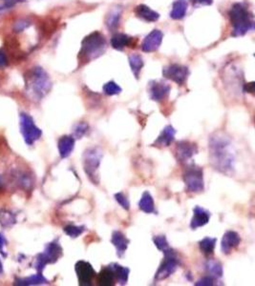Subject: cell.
I'll return each instance as SVG.
<instances>
[{
  "label": "cell",
  "instance_id": "6da1fadb",
  "mask_svg": "<svg viewBox=\"0 0 255 286\" xmlns=\"http://www.w3.org/2000/svg\"><path fill=\"white\" fill-rule=\"evenodd\" d=\"M209 152L212 167L221 174L233 176L236 154L231 137L224 132L211 134L209 139Z\"/></svg>",
  "mask_w": 255,
  "mask_h": 286
},
{
  "label": "cell",
  "instance_id": "7a4b0ae2",
  "mask_svg": "<svg viewBox=\"0 0 255 286\" xmlns=\"http://www.w3.org/2000/svg\"><path fill=\"white\" fill-rule=\"evenodd\" d=\"M25 90L31 99H43L52 88V81L41 67H33L24 75Z\"/></svg>",
  "mask_w": 255,
  "mask_h": 286
},
{
  "label": "cell",
  "instance_id": "3957f363",
  "mask_svg": "<svg viewBox=\"0 0 255 286\" xmlns=\"http://www.w3.org/2000/svg\"><path fill=\"white\" fill-rule=\"evenodd\" d=\"M106 48V39L100 32H94L84 37L78 53V60L90 62L102 55Z\"/></svg>",
  "mask_w": 255,
  "mask_h": 286
},
{
  "label": "cell",
  "instance_id": "277c9868",
  "mask_svg": "<svg viewBox=\"0 0 255 286\" xmlns=\"http://www.w3.org/2000/svg\"><path fill=\"white\" fill-rule=\"evenodd\" d=\"M230 19L233 26V36H242L254 27L253 14L241 3L233 4L229 11Z\"/></svg>",
  "mask_w": 255,
  "mask_h": 286
},
{
  "label": "cell",
  "instance_id": "5b68a950",
  "mask_svg": "<svg viewBox=\"0 0 255 286\" xmlns=\"http://www.w3.org/2000/svg\"><path fill=\"white\" fill-rule=\"evenodd\" d=\"M103 152L98 146L89 147L83 154V169L89 180L98 185L100 183V166Z\"/></svg>",
  "mask_w": 255,
  "mask_h": 286
},
{
  "label": "cell",
  "instance_id": "8992f818",
  "mask_svg": "<svg viewBox=\"0 0 255 286\" xmlns=\"http://www.w3.org/2000/svg\"><path fill=\"white\" fill-rule=\"evenodd\" d=\"M183 178L186 187L190 193H201L205 190L204 170L202 167L194 163L187 166Z\"/></svg>",
  "mask_w": 255,
  "mask_h": 286
},
{
  "label": "cell",
  "instance_id": "52a82bcc",
  "mask_svg": "<svg viewBox=\"0 0 255 286\" xmlns=\"http://www.w3.org/2000/svg\"><path fill=\"white\" fill-rule=\"evenodd\" d=\"M164 253V261L160 265L158 271L156 272L155 281L156 282H161L164 280H167L170 276L173 275L176 270H177L179 265L181 264V261L178 257L177 253L172 249L168 248Z\"/></svg>",
  "mask_w": 255,
  "mask_h": 286
},
{
  "label": "cell",
  "instance_id": "ba28073f",
  "mask_svg": "<svg viewBox=\"0 0 255 286\" xmlns=\"http://www.w3.org/2000/svg\"><path fill=\"white\" fill-rule=\"evenodd\" d=\"M62 256V248L57 241L50 242L45 247L44 252L39 254L36 259L35 268L41 273L47 264H55Z\"/></svg>",
  "mask_w": 255,
  "mask_h": 286
},
{
  "label": "cell",
  "instance_id": "9c48e42d",
  "mask_svg": "<svg viewBox=\"0 0 255 286\" xmlns=\"http://www.w3.org/2000/svg\"><path fill=\"white\" fill-rule=\"evenodd\" d=\"M20 129L23 139L28 145H33L42 135L41 130L34 124L33 119L24 113L20 115Z\"/></svg>",
  "mask_w": 255,
  "mask_h": 286
},
{
  "label": "cell",
  "instance_id": "30bf717a",
  "mask_svg": "<svg viewBox=\"0 0 255 286\" xmlns=\"http://www.w3.org/2000/svg\"><path fill=\"white\" fill-rule=\"evenodd\" d=\"M3 49L7 54L9 61L20 62L26 56V54L21 49V45L19 43V41L13 35H8L5 38Z\"/></svg>",
  "mask_w": 255,
  "mask_h": 286
},
{
  "label": "cell",
  "instance_id": "8fae6325",
  "mask_svg": "<svg viewBox=\"0 0 255 286\" xmlns=\"http://www.w3.org/2000/svg\"><path fill=\"white\" fill-rule=\"evenodd\" d=\"M163 76L178 85H183L189 77V68L180 64H171L163 69Z\"/></svg>",
  "mask_w": 255,
  "mask_h": 286
},
{
  "label": "cell",
  "instance_id": "7c38bea8",
  "mask_svg": "<svg viewBox=\"0 0 255 286\" xmlns=\"http://www.w3.org/2000/svg\"><path fill=\"white\" fill-rule=\"evenodd\" d=\"M75 270L79 286H91L97 275L93 266L85 261H78L75 265Z\"/></svg>",
  "mask_w": 255,
  "mask_h": 286
},
{
  "label": "cell",
  "instance_id": "4fadbf2b",
  "mask_svg": "<svg viewBox=\"0 0 255 286\" xmlns=\"http://www.w3.org/2000/svg\"><path fill=\"white\" fill-rule=\"evenodd\" d=\"M198 153V146L189 141H181L176 144L175 156L181 163L188 162L195 154Z\"/></svg>",
  "mask_w": 255,
  "mask_h": 286
},
{
  "label": "cell",
  "instance_id": "5bb4252c",
  "mask_svg": "<svg viewBox=\"0 0 255 286\" xmlns=\"http://www.w3.org/2000/svg\"><path fill=\"white\" fill-rule=\"evenodd\" d=\"M170 92V86L161 81L152 80L148 84V94L150 99L156 102H162L167 99Z\"/></svg>",
  "mask_w": 255,
  "mask_h": 286
},
{
  "label": "cell",
  "instance_id": "9a60e30c",
  "mask_svg": "<svg viewBox=\"0 0 255 286\" xmlns=\"http://www.w3.org/2000/svg\"><path fill=\"white\" fill-rule=\"evenodd\" d=\"M163 33L160 30H153L145 36L142 43V50L145 53H152L157 51L163 42Z\"/></svg>",
  "mask_w": 255,
  "mask_h": 286
},
{
  "label": "cell",
  "instance_id": "2e32d148",
  "mask_svg": "<svg viewBox=\"0 0 255 286\" xmlns=\"http://www.w3.org/2000/svg\"><path fill=\"white\" fill-rule=\"evenodd\" d=\"M241 237L235 231H227L222 238L221 251L224 255H230L236 247L240 245Z\"/></svg>",
  "mask_w": 255,
  "mask_h": 286
},
{
  "label": "cell",
  "instance_id": "e0dca14e",
  "mask_svg": "<svg viewBox=\"0 0 255 286\" xmlns=\"http://www.w3.org/2000/svg\"><path fill=\"white\" fill-rule=\"evenodd\" d=\"M211 214L210 211H208L199 205L195 206L193 208V217L190 221V228L195 230L199 227H203L207 225L211 220Z\"/></svg>",
  "mask_w": 255,
  "mask_h": 286
},
{
  "label": "cell",
  "instance_id": "ac0fdd59",
  "mask_svg": "<svg viewBox=\"0 0 255 286\" xmlns=\"http://www.w3.org/2000/svg\"><path fill=\"white\" fill-rule=\"evenodd\" d=\"M175 136H176L175 128L172 125H167L157 138V140L153 143V146L159 148L168 147L175 141Z\"/></svg>",
  "mask_w": 255,
  "mask_h": 286
},
{
  "label": "cell",
  "instance_id": "d6986e66",
  "mask_svg": "<svg viewBox=\"0 0 255 286\" xmlns=\"http://www.w3.org/2000/svg\"><path fill=\"white\" fill-rule=\"evenodd\" d=\"M111 243L116 248L117 256L119 258H122L129 246L130 240L127 239L126 236L122 232L114 231L112 233Z\"/></svg>",
  "mask_w": 255,
  "mask_h": 286
},
{
  "label": "cell",
  "instance_id": "ffe728a7",
  "mask_svg": "<svg viewBox=\"0 0 255 286\" xmlns=\"http://www.w3.org/2000/svg\"><path fill=\"white\" fill-rule=\"evenodd\" d=\"M75 143L76 140L73 136H63L59 139L57 147L61 158H66L72 154L75 148Z\"/></svg>",
  "mask_w": 255,
  "mask_h": 286
},
{
  "label": "cell",
  "instance_id": "44dd1931",
  "mask_svg": "<svg viewBox=\"0 0 255 286\" xmlns=\"http://www.w3.org/2000/svg\"><path fill=\"white\" fill-rule=\"evenodd\" d=\"M135 38L130 37L125 33H115L111 38V46L118 51H122L125 47H130L133 48L135 47Z\"/></svg>",
  "mask_w": 255,
  "mask_h": 286
},
{
  "label": "cell",
  "instance_id": "7402d4cb",
  "mask_svg": "<svg viewBox=\"0 0 255 286\" xmlns=\"http://www.w3.org/2000/svg\"><path fill=\"white\" fill-rule=\"evenodd\" d=\"M135 13L145 22H156L160 18V14L157 11H153L150 7L144 4L138 5L135 9Z\"/></svg>",
  "mask_w": 255,
  "mask_h": 286
},
{
  "label": "cell",
  "instance_id": "603a6c76",
  "mask_svg": "<svg viewBox=\"0 0 255 286\" xmlns=\"http://www.w3.org/2000/svg\"><path fill=\"white\" fill-rule=\"evenodd\" d=\"M108 266L111 268L118 284L121 286H125L128 282V279H129L130 269L128 267L122 266L121 264H116V263L109 264Z\"/></svg>",
  "mask_w": 255,
  "mask_h": 286
},
{
  "label": "cell",
  "instance_id": "cb8c5ba5",
  "mask_svg": "<svg viewBox=\"0 0 255 286\" xmlns=\"http://www.w3.org/2000/svg\"><path fill=\"white\" fill-rule=\"evenodd\" d=\"M122 9L121 7H114L111 9L109 12L107 13L105 17V25L107 28L111 31H115L119 25H120V20L122 17Z\"/></svg>",
  "mask_w": 255,
  "mask_h": 286
},
{
  "label": "cell",
  "instance_id": "d4e9b609",
  "mask_svg": "<svg viewBox=\"0 0 255 286\" xmlns=\"http://www.w3.org/2000/svg\"><path fill=\"white\" fill-rule=\"evenodd\" d=\"M139 209L143 211L145 214H155V203L153 197L148 191H145L143 193L141 199L138 203Z\"/></svg>",
  "mask_w": 255,
  "mask_h": 286
},
{
  "label": "cell",
  "instance_id": "484cf974",
  "mask_svg": "<svg viewBox=\"0 0 255 286\" xmlns=\"http://www.w3.org/2000/svg\"><path fill=\"white\" fill-rule=\"evenodd\" d=\"M205 270H206L208 275L214 278L215 280L221 279L224 275L222 264L216 260H213V259H209L206 262Z\"/></svg>",
  "mask_w": 255,
  "mask_h": 286
},
{
  "label": "cell",
  "instance_id": "4316f807",
  "mask_svg": "<svg viewBox=\"0 0 255 286\" xmlns=\"http://www.w3.org/2000/svg\"><path fill=\"white\" fill-rule=\"evenodd\" d=\"M97 277V283L99 286H109L115 285V276L109 266H105L100 270Z\"/></svg>",
  "mask_w": 255,
  "mask_h": 286
},
{
  "label": "cell",
  "instance_id": "83f0119b",
  "mask_svg": "<svg viewBox=\"0 0 255 286\" xmlns=\"http://www.w3.org/2000/svg\"><path fill=\"white\" fill-rule=\"evenodd\" d=\"M188 11V3L186 0H176L173 3L172 11L170 12V17L174 20L183 19Z\"/></svg>",
  "mask_w": 255,
  "mask_h": 286
},
{
  "label": "cell",
  "instance_id": "f1b7e54d",
  "mask_svg": "<svg viewBox=\"0 0 255 286\" xmlns=\"http://www.w3.org/2000/svg\"><path fill=\"white\" fill-rule=\"evenodd\" d=\"M217 243L216 238H211V237H206L202 241L199 242V248L201 252L207 257H211L214 254L215 246Z\"/></svg>",
  "mask_w": 255,
  "mask_h": 286
},
{
  "label": "cell",
  "instance_id": "f546056e",
  "mask_svg": "<svg viewBox=\"0 0 255 286\" xmlns=\"http://www.w3.org/2000/svg\"><path fill=\"white\" fill-rule=\"evenodd\" d=\"M128 61H129V65L133 73L134 77H136V79H139L141 71L144 67L143 57L141 55L133 54V55H129Z\"/></svg>",
  "mask_w": 255,
  "mask_h": 286
},
{
  "label": "cell",
  "instance_id": "4dcf8cb0",
  "mask_svg": "<svg viewBox=\"0 0 255 286\" xmlns=\"http://www.w3.org/2000/svg\"><path fill=\"white\" fill-rule=\"evenodd\" d=\"M48 284V281L40 273L26 279H20L15 282L16 286H38Z\"/></svg>",
  "mask_w": 255,
  "mask_h": 286
},
{
  "label": "cell",
  "instance_id": "1f68e13d",
  "mask_svg": "<svg viewBox=\"0 0 255 286\" xmlns=\"http://www.w3.org/2000/svg\"><path fill=\"white\" fill-rule=\"evenodd\" d=\"M56 30V22L53 19H46L39 24V32L42 36H50Z\"/></svg>",
  "mask_w": 255,
  "mask_h": 286
},
{
  "label": "cell",
  "instance_id": "d6a6232c",
  "mask_svg": "<svg viewBox=\"0 0 255 286\" xmlns=\"http://www.w3.org/2000/svg\"><path fill=\"white\" fill-rule=\"evenodd\" d=\"M64 232L66 234L67 236H69L70 238H73V239H76L79 237L80 235H82L85 230H86V227L84 225H80V226H77V225H74V224H69L64 227Z\"/></svg>",
  "mask_w": 255,
  "mask_h": 286
},
{
  "label": "cell",
  "instance_id": "836d02e7",
  "mask_svg": "<svg viewBox=\"0 0 255 286\" xmlns=\"http://www.w3.org/2000/svg\"><path fill=\"white\" fill-rule=\"evenodd\" d=\"M89 131V124L85 121L78 122L73 129V137L75 139H82Z\"/></svg>",
  "mask_w": 255,
  "mask_h": 286
},
{
  "label": "cell",
  "instance_id": "e575fe53",
  "mask_svg": "<svg viewBox=\"0 0 255 286\" xmlns=\"http://www.w3.org/2000/svg\"><path fill=\"white\" fill-rule=\"evenodd\" d=\"M103 93L106 96H117L122 93V89L115 81H109L103 85Z\"/></svg>",
  "mask_w": 255,
  "mask_h": 286
},
{
  "label": "cell",
  "instance_id": "d590c367",
  "mask_svg": "<svg viewBox=\"0 0 255 286\" xmlns=\"http://www.w3.org/2000/svg\"><path fill=\"white\" fill-rule=\"evenodd\" d=\"M152 241L154 242L156 247L158 250L164 252L169 248V243L167 241V237L165 235H159V236H154Z\"/></svg>",
  "mask_w": 255,
  "mask_h": 286
},
{
  "label": "cell",
  "instance_id": "8d00e7d4",
  "mask_svg": "<svg viewBox=\"0 0 255 286\" xmlns=\"http://www.w3.org/2000/svg\"><path fill=\"white\" fill-rule=\"evenodd\" d=\"M32 25V22L28 18H20L16 20L13 24V32L14 33H20L28 29Z\"/></svg>",
  "mask_w": 255,
  "mask_h": 286
},
{
  "label": "cell",
  "instance_id": "74e56055",
  "mask_svg": "<svg viewBox=\"0 0 255 286\" xmlns=\"http://www.w3.org/2000/svg\"><path fill=\"white\" fill-rule=\"evenodd\" d=\"M114 197H115L116 201L122 206V209L126 210V211L130 209V201L122 192H119V193L115 194Z\"/></svg>",
  "mask_w": 255,
  "mask_h": 286
},
{
  "label": "cell",
  "instance_id": "f35d334b",
  "mask_svg": "<svg viewBox=\"0 0 255 286\" xmlns=\"http://www.w3.org/2000/svg\"><path fill=\"white\" fill-rule=\"evenodd\" d=\"M216 280L214 278H212L211 276H206L203 277L201 280H199L197 283H195L196 286H212L215 285Z\"/></svg>",
  "mask_w": 255,
  "mask_h": 286
},
{
  "label": "cell",
  "instance_id": "ab89813d",
  "mask_svg": "<svg viewBox=\"0 0 255 286\" xmlns=\"http://www.w3.org/2000/svg\"><path fill=\"white\" fill-rule=\"evenodd\" d=\"M10 63L7 54L5 53L3 48H0V69L8 66Z\"/></svg>",
  "mask_w": 255,
  "mask_h": 286
},
{
  "label": "cell",
  "instance_id": "60d3db41",
  "mask_svg": "<svg viewBox=\"0 0 255 286\" xmlns=\"http://www.w3.org/2000/svg\"><path fill=\"white\" fill-rule=\"evenodd\" d=\"M1 215L5 217V219H4V218H0V221H1L4 225H7V226H8V225H10V224L14 222L13 217L11 216V214H9L8 212H6V213H4V214H1Z\"/></svg>",
  "mask_w": 255,
  "mask_h": 286
},
{
  "label": "cell",
  "instance_id": "b9f144b4",
  "mask_svg": "<svg viewBox=\"0 0 255 286\" xmlns=\"http://www.w3.org/2000/svg\"><path fill=\"white\" fill-rule=\"evenodd\" d=\"M194 6H210L213 3V0H191Z\"/></svg>",
  "mask_w": 255,
  "mask_h": 286
},
{
  "label": "cell",
  "instance_id": "7bdbcfd3",
  "mask_svg": "<svg viewBox=\"0 0 255 286\" xmlns=\"http://www.w3.org/2000/svg\"><path fill=\"white\" fill-rule=\"evenodd\" d=\"M4 1V6H6L8 9L13 7L14 5H16L17 3H21L26 0H3Z\"/></svg>",
  "mask_w": 255,
  "mask_h": 286
},
{
  "label": "cell",
  "instance_id": "ee69618b",
  "mask_svg": "<svg viewBox=\"0 0 255 286\" xmlns=\"http://www.w3.org/2000/svg\"><path fill=\"white\" fill-rule=\"evenodd\" d=\"M244 91L246 93L254 94L255 93V82H251V83L245 84Z\"/></svg>",
  "mask_w": 255,
  "mask_h": 286
},
{
  "label": "cell",
  "instance_id": "f6af8a7d",
  "mask_svg": "<svg viewBox=\"0 0 255 286\" xmlns=\"http://www.w3.org/2000/svg\"><path fill=\"white\" fill-rule=\"evenodd\" d=\"M6 246V240H5V238L3 237V235L2 234H0V252L3 254V256H6L5 255V251H4V247Z\"/></svg>",
  "mask_w": 255,
  "mask_h": 286
},
{
  "label": "cell",
  "instance_id": "bcb514c9",
  "mask_svg": "<svg viewBox=\"0 0 255 286\" xmlns=\"http://www.w3.org/2000/svg\"><path fill=\"white\" fill-rule=\"evenodd\" d=\"M6 9H8L6 6H4V5H3V6H0V12L4 11V10H6Z\"/></svg>",
  "mask_w": 255,
  "mask_h": 286
},
{
  "label": "cell",
  "instance_id": "7dc6e473",
  "mask_svg": "<svg viewBox=\"0 0 255 286\" xmlns=\"http://www.w3.org/2000/svg\"><path fill=\"white\" fill-rule=\"evenodd\" d=\"M2 271H3V267H2V264H1V262H0V274L2 273Z\"/></svg>",
  "mask_w": 255,
  "mask_h": 286
},
{
  "label": "cell",
  "instance_id": "c3c4849f",
  "mask_svg": "<svg viewBox=\"0 0 255 286\" xmlns=\"http://www.w3.org/2000/svg\"><path fill=\"white\" fill-rule=\"evenodd\" d=\"M2 186V181H1V178H0V188Z\"/></svg>",
  "mask_w": 255,
  "mask_h": 286
}]
</instances>
